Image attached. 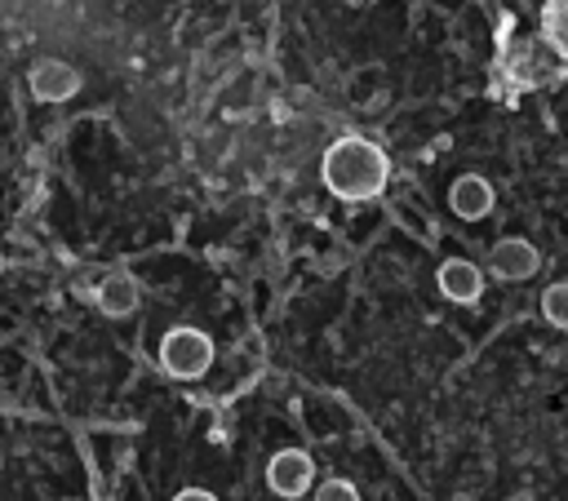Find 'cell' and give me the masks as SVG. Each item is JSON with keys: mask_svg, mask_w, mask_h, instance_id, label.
Returning a JSON list of instances; mask_svg holds the SVG:
<instances>
[{"mask_svg": "<svg viewBox=\"0 0 568 501\" xmlns=\"http://www.w3.org/2000/svg\"><path fill=\"white\" fill-rule=\"evenodd\" d=\"M320 177L337 200L359 204V200L382 195L390 164H386L382 146H373L368 137H337L320 160Z\"/></svg>", "mask_w": 568, "mask_h": 501, "instance_id": "cell-1", "label": "cell"}, {"mask_svg": "<svg viewBox=\"0 0 568 501\" xmlns=\"http://www.w3.org/2000/svg\"><path fill=\"white\" fill-rule=\"evenodd\" d=\"M160 364L169 377L178 381H195L209 372L213 364V341L200 333V328H169L164 341H160Z\"/></svg>", "mask_w": 568, "mask_h": 501, "instance_id": "cell-2", "label": "cell"}, {"mask_svg": "<svg viewBox=\"0 0 568 501\" xmlns=\"http://www.w3.org/2000/svg\"><path fill=\"white\" fill-rule=\"evenodd\" d=\"M311 479H315V466H311V457L302 448H280L271 457V466H266V483L280 497H302L311 488Z\"/></svg>", "mask_w": 568, "mask_h": 501, "instance_id": "cell-3", "label": "cell"}, {"mask_svg": "<svg viewBox=\"0 0 568 501\" xmlns=\"http://www.w3.org/2000/svg\"><path fill=\"white\" fill-rule=\"evenodd\" d=\"M27 84H31V93H36L40 102H67V98L80 89V71H75L71 62H58V58H40V62L31 67Z\"/></svg>", "mask_w": 568, "mask_h": 501, "instance_id": "cell-4", "label": "cell"}, {"mask_svg": "<svg viewBox=\"0 0 568 501\" xmlns=\"http://www.w3.org/2000/svg\"><path fill=\"white\" fill-rule=\"evenodd\" d=\"M537 266H541L537 248H532L528 239H519V235L497 239V244H493V253H488V270H493L497 279H528Z\"/></svg>", "mask_w": 568, "mask_h": 501, "instance_id": "cell-5", "label": "cell"}, {"mask_svg": "<svg viewBox=\"0 0 568 501\" xmlns=\"http://www.w3.org/2000/svg\"><path fill=\"white\" fill-rule=\"evenodd\" d=\"M435 279H439V293L448 301H462V306L479 301V293H484V270L475 262H466V257H448Z\"/></svg>", "mask_w": 568, "mask_h": 501, "instance_id": "cell-6", "label": "cell"}, {"mask_svg": "<svg viewBox=\"0 0 568 501\" xmlns=\"http://www.w3.org/2000/svg\"><path fill=\"white\" fill-rule=\"evenodd\" d=\"M448 208H453L462 222H479V217H488V208H493V186H488L479 173H462V177L448 186Z\"/></svg>", "mask_w": 568, "mask_h": 501, "instance_id": "cell-7", "label": "cell"}, {"mask_svg": "<svg viewBox=\"0 0 568 501\" xmlns=\"http://www.w3.org/2000/svg\"><path fill=\"white\" fill-rule=\"evenodd\" d=\"M98 306L111 315V319H124L138 310V279L129 270H111L102 284H98Z\"/></svg>", "mask_w": 568, "mask_h": 501, "instance_id": "cell-8", "label": "cell"}, {"mask_svg": "<svg viewBox=\"0 0 568 501\" xmlns=\"http://www.w3.org/2000/svg\"><path fill=\"white\" fill-rule=\"evenodd\" d=\"M541 315L555 324V328H568V284H550L541 293Z\"/></svg>", "mask_w": 568, "mask_h": 501, "instance_id": "cell-9", "label": "cell"}, {"mask_svg": "<svg viewBox=\"0 0 568 501\" xmlns=\"http://www.w3.org/2000/svg\"><path fill=\"white\" fill-rule=\"evenodd\" d=\"M315 501H359V492H355V483H346V479H324L320 492H315Z\"/></svg>", "mask_w": 568, "mask_h": 501, "instance_id": "cell-10", "label": "cell"}, {"mask_svg": "<svg viewBox=\"0 0 568 501\" xmlns=\"http://www.w3.org/2000/svg\"><path fill=\"white\" fill-rule=\"evenodd\" d=\"M173 501H217L213 492H204V488H186V492H178Z\"/></svg>", "mask_w": 568, "mask_h": 501, "instance_id": "cell-11", "label": "cell"}]
</instances>
